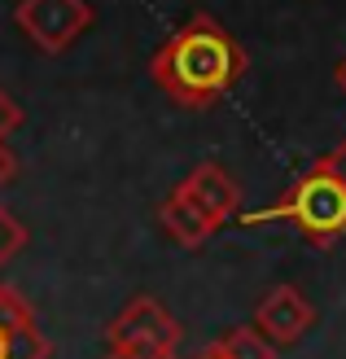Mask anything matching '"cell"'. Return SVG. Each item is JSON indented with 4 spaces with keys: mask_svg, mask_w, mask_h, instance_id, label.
I'll return each instance as SVG.
<instances>
[{
    "mask_svg": "<svg viewBox=\"0 0 346 359\" xmlns=\"http://www.w3.org/2000/svg\"><path fill=\"white\" fill-rule=\"evenodd\" d=\"M206 351L220 355V359H277V346H272L254 325H237V329H228L220 342H211Z\"/></svg>",
    "mask_w": 346,
    "mask_h": 359,
    "instance_id": "9",
    "label": "cell"
},
{
    "mask_svg": "<svg viewBox=\"0 0 346 359\" xmlns=\"http://www.w3.org/2000/svg\"><path fill=\"white\" fill-rule=\"evenodd\" d=\"M185 329L162 307L158 298L140 294L105 325V346L110 351H145V355H180Z\"/></svg>",
    "mask_w": 346,
    "mask_h": 359,
    "instance_id": "3",
    "label": "cell"
},
{
    "mask_svg": "<svg viewBox=\"0 0 346 359\" xmlns=\"http://www.w3.org/2000/svg\"><path fill=\"white\" fill-rule=\"evenodd\" d=\"M13 22L40 53H66L93 27V5L88 0H18Z\"/></svg>",
    "mask_w": 346,
    "mask_h": 359,
    "instance_id": "4",
    "label": "cell"
},
{
    "mask_svg": "<svg viewBox=\"0 0 346 359\" xmlns=\"http://www.w3.org/2000/svg\"><path fill=\"white\" fill-rule=\"evenodd\" d=\"M0 359H53V342L44 337L31 302L0 280Z\"/></svg>",
    "mask_w": 346,
    "mask_h": 359,
    "instance_id": "6",
    "label": "cell"
},
{
    "mask_svg": "<svg viewBox=\"0 0 346 359\" xmlns=\"http://www.w3.org/2000/svg\"><path fill=\"white\" fill-rule=\"evenodd\" d=\"M333 79H338V88L346 93V53H342V57H338V66H333Z\"/></svg>",
    "mask_w": 346,
    "mask_h": 359,
    "instance_id": "15",
    "label": "cell"
},
{
    "mask_svg": "<svg viewBox=\"0 0 346 359\" xmlns=\"http://www.w3.org/2000/svg\"><path fill=\"white\" fill-rule=\"evenodd\" d=\"M175 189L185 193L215 228H224L232 215L241 210V184H237V180H232L220 163H197Z\"/></svg>",
    "mask_w": 346,
    "mask_h": 359,
    "instance_id": "7",
    "label": "cell"
},
{
    "mask_svg": "<svg viewBox=\"0 0 346 359\" xmlns=\"http://www.w3.org/2000/svg\"><path fill=\"white\" fill-rule=\"evenodd\" d=\"M241 224H289L312 245H338L346 237V180L333 171L329 158H316L294 184H289L272 206L241 215Z\"/></svg>",
    "mask_w": 346,
    "mask_h": 359,
    "instance_id": "2",
    "label": "cell"
},
{
    "mask_svg": "<svg viewBox=\"0 0 346 359\" xmlns=\"http://www.w3.org/2000/svg\"><path fill=\"white\" fill-rule=\"evenodd\" d=\"M324 158H329V163H333V171H338V175L346 180V140H342V145H338L333 154H324Z\"/></svg>",
    "mask_w": 346,
    "mask_h": 359,
    "instance_id": "14",
    "label": "cell"
},
{
    "mask_svg": "<svg viewBox=\"0 0 346 359\" xmlns=\"http://www.w3.org/2000/svg\"><path fill=\"white\" fill-rule=\"evenodd\" d=\"M22 245H27V224L18 219L5 202H0V272H5V263H9Z\"/></svg>",
    "mask_w": 346,
    "mask_h": 359,
    "instance_id": "10",
    "label": "cell"
},
{
    "mask_svg": "<svg viewBox=\"0 0 346 359\" xmlns=\"http://www.w3.org/2000/svg\"><path fill=\"white\" fill-rule=\"evenodd\" d=\"M158 219H162V228H167V237H171L180 250H202V245L215 237V232H220V228H215V224H211L206 215L197 210V206H193V202H189V197L180 193V189H171L167 197H162V206H158Z\"/></svg>",
    "mask_w": 346,
    "mask_h": 359,
    "instance_id": "8",
    "label": "cell"
},
{
    "mask_svg": "<svg viewBox=\"0 0 346 359\" xmlns=\"http://www.w3.org/2000/svg\"><path fill=\"white\" fill-rule=\"evenodd\" d=\"M22 105H18L13 97H9V88H0V145H9V136L22 128Z\"/></svg>",
    "mask_w": 346,
    "mask_h": 359,
    "instance_id": "11",
    "label": "cell"
},
{
    "mask_svg": "<svg viewBox=\"0 0 346 359\" xmlns=\"http://www.w3.org/2000/svg\"><path fill=\"white\" fill-rule=\"evenodd\" d=\"M105 359H180V355H145V351H105Z\"/></svg>",
    "mask_w": 346,
    "mask_h": 359,
    "instance_id": "13",
    "label": "cell"
},
{
    "mask_svg": "<svg viewBox=\"0 0 346 359\" xmlns=\"http://www.w3.org/2000/svg\"><path fill=\"white\" fill-rule=\"evenodd\" d=\"M9 180H18V154L9 145H0V189H5Z\"/></svg>",
    "mask_w": 346,
    "mask_h": 359,
    "instance_id": "12",
    "label": "cell"
},
{
    "mask_svg": "<svg viewBox=\"0 0 346 359\" xmlns=\"http://www.w3.org/2000/svg\"><path fill=\"white\" fill-rule=\"evenodd\" d=\"M246 70L250 57L232 40V31L211 13H193L189 22H180L158 44L149 62V79L180 110H211L241 83Z\"/></svg>",
    "mask_w": 346,
    "mask_h": 359,
    "instance_id": "1",
    "label": "cell"
},
{
    "mask_svg": "<svg viewBox=\"0 0 346 359\" xmlns=\"http://www.w3.org/2000/svg\"><path fill=\"white\" fill-rule=\"evenodd\" d=\"M312 325H316V307L307 302L298 285H272L259 298V307H254V329L272 346H294Z\"/></svg>",
    "mask_w": 346,
    "mask_h": 359,
    "instance_id": "5",
    "label": "cell"
},
{
    "mask_svg": "<svg viewBox=\"0 0 346 359\" xmlns=\"http://www.w3.org/2000/svg\"><path fill=\"white\" fill-rule=\"evenodd\" d=\"M197 359H220V355H211V351H202V355H197Z\"/></svg>",
    "mask_w": 346,
    "mask_h": 359,
    "instance_id": "16",
    "label": "cell"
}]
</instances>
